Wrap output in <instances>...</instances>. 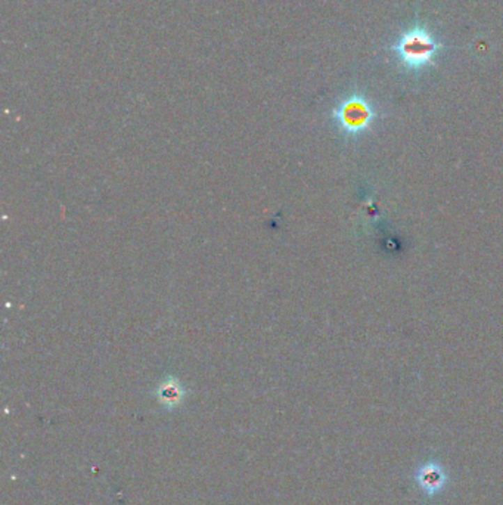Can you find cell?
<instances>
[{"label": "cell", "instance_id": "6da1fadb", "mask_svg": "<svg viewBox=\"0 0 503 505\" xmlns=\"http://www.w3.org/2000/svg\"><path fill=\"white\" fill-rule=\"evenodd\" d=\"M440 49L442 43L422 26H415L401 34L394 45V51L401 65L412 71H419L431 65Z\"/></svg>", "mask_w": 503, "mask_h": 505}, {"label": "cell", "instance_id": "3957f363", "mask_svg": "<svg viewBox=\"0 0 503 505\" xmlns=\"http://www.w3.org/2000/svg\"><path fill=\"white\" fill-rule=\"evenodd\" d=\"M160 398L164 399L167 402H178L182 398V386L178 380L174 378H167L164 383L160 386Z\"/></svg>", "mask_w": 503, "mask_h": 505}, {"label": "cell", "instance_id": "7a4b0ae2", "mask_svg": "<svg viewBox=\"0 0 503 505\" xmlns=\"http://www.w3.org/2000/svg\"><path fill=\"white\" fill-rule=\"evenodd\" d=\"M332 118L338 130L346 137H360L372 126L376 111L363 95L353 93L334 108Z\"/></svg>", "mask_w": 503, "mask_h": 505}]
</instances>
